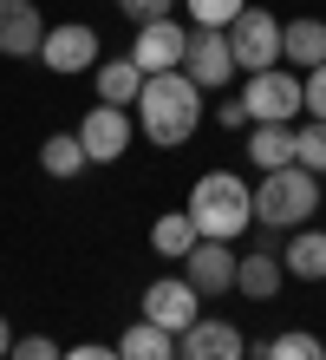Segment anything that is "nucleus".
I'll list each match as a JSON object with an SVG mask.
<instances>
[{
	"label": "nucleus",
	"instance_id": "1",
	"mask_svg": "<svg viewBox=\"0 0 326 360\" xmlns=\"http://www.w3.org/2000/svg\"><path fill=\"white\" fill-rule=\"evenodd\" d=\"M130 112H137L150 144H163V151H170V144H189L196 124H203V86H196L183 66L177 72H150Z\"/></svg>",
	"mask_w": 326,
	"mask_h": 360
},
{
	"label": "nucleus",
	"instance_id": "2",
	"mask_svg": "<svg viewBox=\"0 0 326 360\" xmlns=\"http://www.w3.org/2000/svg\"><path fill=\"white\" fill-rule=\"evenodd\" d=\"M183 210H189L196 236H215V243H235L242 229H254V190L235 171H203Z\"/></svg>",
	"mask_w": 326,
	"mask_h": 360
},
{
	"label": "nucleus",
	"instance_id": "3",
	"mask_svg": "<svg viewBox=\"0 0 326 360\" xmlns=\"http://www.w3.org/2000/svg\"><path fill=\"white\" fill-rule=\"evenodd\" d=\"M313 210H320V177L307 164L261 171V184H254V223L261 229H307Z\"/></svg>",
	"mask_w": 326,
	"mask_h": 360
},
{
	"label": "nucleus",
	"instance_id": "4",
	"mask_svg": "<svg viewBox=\"0 0 326 360\" xmlns=\"http://www.w3.org/2000/svg\"><path fill=\"white\" fill-rule=\"evenodd\" d=\"M229 53H235V66L242 72H268L287 59V46H280V20L268 7H242L235 13V27H229Z\"/></svg>",
	"mask_w": 326,
	"mask_h": 360
},
{
	"label": "nucleus",
	"instance_id": "5",
	"mask_svg": "<svg viewBox=\"0 0 326 360\" xmlns=\"http://www.w3.org/2000/svg\"><path fill=\"white\" fill-rule=\"evenodd\" d=\"M242 105H248V118H254V124H294L300 112H307V105H300V79H294V72H280V66L248 72Z\"/></svg>",
	"mask_w": 326,
	"mask_h": 360
},
{
	"label": "nucleus",
	"instance_id": "6",
	"mask_svg": "<svg viewBox=\"0 0 326 360\" xmlns=\"http://www.w3.org/2000/svg\"><path fill=\"white\" fill-rule=\"evenodd\" d=\"M183 72L203 92H229V79L242 72V66H235V53H229V33L222 27H196L189 33V53H183Z\"/></svg>",
	"mask_w": 326,
	"mask_h": 360
},
{
	"label": "nucleus",
	"instance_id": "7",
	"mask_svg": "<svg viewBox=\"0 0 326 360\" xmlns=\"http://www.w3.org/2000/svg\"><path fill=\"white\" fill-rule=\"evenodd\" d=\"M177 360H248L242 328L222 321V314H196V321L177 334Z\"/></svg>",
	"mask_w": 326,
	"mask_h": 360
},
{
	"label": "nucleus",
	"instance_id": "8",
	"mask_svg": "<svg viewBox=\"0 0 326 360\" xmlns=\"http://www.w3.org/2000/svg\"><path fill=\"white\" fill-rule=\"evenodd\" d=\"M39 66L72 79V72H92L98 66V33L85 20H65V27H46V46H39Z\"/></svg>",
	"mask_w": 326,
	"mask_h": 360
},
{
	"label": "nucleus",
	"instance_id": "9",
	"mask_svg": "<svg viewBox=\"0 0 326 360\" xmlns=\"http://www.w3.org/2000/svg\"><path fill=\"white\" fill-rule=\"evenodd\" d=\"M79 144H85V158H92V164H118V158L130 151V112L98 98L92 112L79 118Z\"/></svg>",
	"mask_w": 326,
	"mask_h": 360
},
{
	"label": "nucleus",
	"instance_id": "10",
	"mask_svg": "<svg viewBox=\"0 0 326 360\" xmlns=\"http://www.w3.org/2000/svg\"><path fill=\"white\" fill-rule=\"evenodd\" d=\"M196 314H203V295L189 288V275H157V282L144 288V321H157L170 334H183Z\"/></svg>",
	"mask_w": 326,
	"mask_h": 360
},
{
	"label": "nucleus",
	"instance_id": "11",
	"mask_svg": "<svg viewBox=\"0 0 326 360\" xmlns=\"http://www.w3.org/2000/svg\"><path fill=\"white\" fill-rule=\"evenodd\" d=\"M235 262H242V256H235V243L203 236V243L183 256V275H189L196 295H229V288H235Z\"/></svg>",
	"mask_w": 326,
	"mask_h": 360
},
{
	"label": "nucleus",
	"instance_id": "12",
	"mask_svg": "<svg viewBox=\"0 0 326 360\" xmlns=\"http://www.w3.org/2000/svg\"><path fill=\"white\" fill-rule=\"evenodd\" d=\"M183 53H189V33L177 20H150V27H137V39H130V59H137L144 72H177Z\"/></svg>",
	"mask_w": 326,
	"mask_h": 360
},
{
	"label": "nucleus",
	"instance_id": "13",
	"mask_svg": "<svg viewBox=\"0 0 326 360\" xmlns=\"http://www.w3.org/2000/svg\"><path fill=\"white\" fill-rule=\"evenodd\" d=\"M46 46V20L33 0H0V53L7 59H39Z\"/></svg>",
	"mask_w": 326,
	"mask_h": 360
},
{
	"label": "nucleus",
	"instance_id": "14",
	"mask_svg": "<svg viewBox=\"0 0 326 360\" xmlns=\"http://www.w3.org/2000/svg\"><path fill=\"white\" fill-rule=\"evenodd\" d=\"M280 46H287V66H300V72L326 66V20H313V13L280 20Z\"/></svg>",
	"mask_w": 326,
	"mask_h": 360
},
{
	"label": "nucleus",
	"instance_id": "15",
	"mask_svg": "<svg viewBox=\"0 0 326 360\" xmlns=\"http://www.w3.org/2000/svg\"><path fill=\"white\" fill-rule=\"evenodd\" d=\"M280 282H287V262H280L274 249H254V256H242V262H235V288H242L248 302H274V295H280Z\"/></svg>",
	"mask_w": 326,
	"mask_h": 360
},
{
	"label": "nucleus",
	"instance_id": "16",
	"mask_svg": "<svg viewBox=\"0 0 326 360\" xmlns=\"http://www.w3.org/2000/svg\"><path fill=\"white\" fill-rule=\"evenodd\" d=\"M92 79H98V98L104 105H124V112H130V105H137V92H144V66H137V59H98V66H92Z\"/></svg>",
	"mask_w": 326,
	"mask_h": 360
},
{
	"label": "nucleus",
	"instance_id": "17",
	"mask_svg": "<svg viewBox=\"0 0 326 360\" xmlns=\"http://www.w3.org/2000/svg\"><path fill=\"white\" fill-rule=\"evenodd\" d=\"M294 282H326V229H294V243L280 249Z\"/></svg>",
	"mask_w": 326,
	"mask_h": 360
},
{
	"label": "nucleus",
	"instance_id": "18",
	"mask_svg": "<svg viewBox=\"0 0 326 360\" xmlns=\"http://www.w3.org/2000/svg\"><path fill=\"white\" fill-rule=\"evenodd\" d=\"M118 354H124V360H177V334L137 314V321L118 334Z\"/></svg>",
	"mask_w": 326,
	"mask_h": 360
},
{
	"label": "nucleus",
	"instance_id": "19",
	"mask_svg": "<svg viewBox=\"0 0 326 360\" xmlns=\"http://www.w3.org/2000/svg\"><path fill=\"white\" fill-rule=\"evenodd\" d=\"M248 164L254 171L294 164V124H248Z\"/></svg>",
	"mask_w": 326,
	"mask_h": 360
},
{
	"label": "nucleus",
	"instance_id": "20",
	"mask_svg": "<svg viewBox=\"0 0 326 360\" xmlns=\"http://www.w3.org/2000/svg\"><path fill=\"white\" fill-rule=\"evenodd\" d=\"M196 243H203V236H196L189 210H170V217H157V223H150V249H157L163 262H183Z\"/></svg>",
	"mask_w": 326,
	"mask_h": 360
},
{
	"label": "nucleus",
	"instance_id": "21",
	"mask_svg": "<svg viewBox=\"0 0 326 360\" xmlns=\"http://www.w3.org/2000/svg\"><path fill=\"white\" fill-rule=\"evenodd\" d=\"M85 164H92V158H85L79 131H53L46 144H39V171H46V177H79Z\"/></svg>",
	"mask_w": 326,
	"mask_h": 360
},
{
	"label": "nucleus",
	"instance_id": "22",
	"mask_svg": "<svg viewBox=\"0 0 326 360\" xmlns=\"http://www.w3.org/2000/svg\"><path fill=\"white\" fill-rule=\"evenodd\" d=\"M254 360H326V341L307 328H287V334H274V341H261Z\"/></svg>",
	"mask_w": 326,
	"mask_h": 360
},
{
	"label": "nucleus",
	"instance_id": "23",
	"mask_svg": "<svg viewBox=\"0 0 326 360\" xmlns=\"http://www.w3.org/2000/svg\"><path fill=\"white\" fill-rule=\"evenodd\" d=\"M294 164H307L313 177H326V118L294 124Z\"/></svg>",
	"mask_w": 326,
	"mask_h": 360
},
{
	"label": "nucleus",
	"instance_id": "24",
	"mask_svg": "<svg viewBox=\"0 0 326 360\" xmlns=\"http://www.w3.org/2000/svg\"><path fill=\"white\" fill-rule=\"evenodd\" d=\"M183 7H189V20H196V27H235V13H242L248 7V0H183Z\"/></svg>",
	"mask_w": 326,
	"mask_h": 360
},
{
	"label": "nucleus",
	"instance_id": "25",
	"mask_svg": "<svg viewBox=\"0 0 326 360\" xmlns=\"http://www.w3.org/2000/svg\"><path fill=\"white\" fill-rule=\"evenodd\" d=\"M300 105H307V118H326V66H313L300 79Z\"/></svg>",
	"mask_w": 326,
	"mask_h": 360
},
{
	"label": "nucleus",
	"instance_id": "26",
	"mask_svg": "<svg viewBox=\"0 0 326 360\" xmlns=\"http://www.w3.org/2000/svg\"><path fill=\"white\" fill-rule=\"evenodd\" d=\"M170 7H177V0H118V13L137 20V27H150V20H170Z\"/></svg>",
	"mask_w": 326,
	"mask_h": 360
},
{
	"label": "nucleus",
	"instance_id": "27",
	"mask_svg": "<svg viewBox=\"0 0 326 360\" xmlns=\"http://www.w3.org/2000/svg\"><path fill=\"white\" fill-rule=\"evenodd\" d=\"M7 360H59V341H46V334H27V341H13Z\"/></svg>",
	"mask_w": 326,
	"mask_h": 360
},
{
	"label": "nucleus",
	"instance_id": "28",
	"mask_svg": "<svg viewBox=\"0 0 326 360\" xmlns=\"http://www.w3.org/2000/svg\"><path fill=\"white\" fill-rule=\"evenodd\" d=\"M215 118H222V131H248V124H254L242 98H222V105H215Z\"/></svg>",
	"mask_w": 326,
	"mask_h": 360
},
{
	"label": "nucleus",
	"instance_id": "29",
	"mask_svg": "<svg viewBox=\"0 0 326 360\" xmlns=\"http://www.w3.org/2000/svg\"><path fill=\"white\" fill-rule=\"evenodd\" d=\"M59 360H124L118 347H98V341H79V347H65Z\"/></svg>",
	"mask_w": 326,
	"mask_h": 360
},
{
	"label": "nucleus",
	"instance_id": "30",
	"mask_svg": "<svg viewBox=\"0 0 326 360\" xmlns=\"http://www.w3.org/2000/svg\"><path fill=\"white\" fill-rule=\"evenodd\" d=\"M13 354V328H7V314H0V360Z\"/></svg>",
	"mask_w": 326,
	"mask_h": 360
}]
</instances>
